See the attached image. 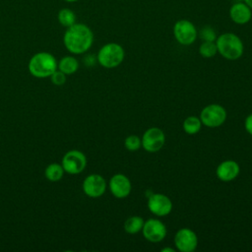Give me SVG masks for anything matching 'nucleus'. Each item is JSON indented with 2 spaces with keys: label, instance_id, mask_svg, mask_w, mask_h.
I'll return each instance as SVG.
<instances>
[{
  "label": "nucleus",
  "instance_id": "1",
  "mask_svg": "<svg viewBox=\"0 0 252 252\" xmlns=\"http://www.w3.org/2000/svg\"><path fill=\"white\" fill-rule=\"evenodd\" d=\"M94 42V33L90 27L82 23H75L66 29L63 35V43L72 54L87 52Z\"/></svg>",
  "mask_w": 252,
  "mask_h": 252
},
{
  "label": "nucleus",
  "instance_id": "2",
  "mask_svg": "<svg viewBox=\"0 0 252 252\" xmlns=\"http://www.w3.org/2000/svg\"><path fill=\"white\" fill-rule=\"evenodd\" d=\"M28 68L33 77L43 79L50 77L57 70V61L51 53L41 51L32 56Z\"/></svg>",
  "mask_w": 252,
  "mask_h": 252
},
{
  "label": "nucleus",
  "instance_id": "3",
  "mask_svg": "<svg viewBox=\"0 0 252 252\" xmlns=\"http://www.w3.org/2000/svg\"><path fill=\"white\" fill-rule=\"evenodd\" d=\"M215 42L218 52L227 60H237L243 54V42L235 33L224 32L219 35Z\"/></svg>",
  "mask_w": 252,
  "mask_h": 252
},
{
  "label": "nucleus",
  "instance_id": "4",
  "mask_svg": "<svg viewBox=\"0 0 252 252\" xmlns=\"http://www.w3.org/2000/svg\"><path fill=\"white\" fill-rule=\"evenodd\" d=\"M125 57L124 48L116 42H108L100 47L96 60L100 66L111 69L119 66Z\"/></svg>",
  "mask_w": 252,
  "mask_h": 252
},
{
  "label": "nucleus",
  "instance_id": "5",
  "mask_svg": "<svg viewBox=\"0 0 252 252\" xmlns=\"http://www.w3.org/2000/svg\"><path fill=\"white\" fill-rule=\"evenodd\" d=\"M226 110L223 106L217 103H212L205 106L200 113V119L203 125L209 128H217L226 120Z\"/></svg>",
  "mask_w": 252,
  "mask_h": 252
},
{
  "label": "nucleus",
  "instance_id": "6",
  "mask_svg": "<svg viewBox=\"0 0 252 252\" xmlns=\"http://www.w3.org/2000/svg\"><path fill=\"white\" fill-rule=\"evenodd\" d=\"M61 164L65 172L76 175L81 173L86 168L87 158L81 151L71 150L63 156Z\"/></svg>",
  "mask_w": 252,
  "mask_h": 252
},
{
  "label": "nucleus",
  "instance_id": "7",
  "mask_svg": "<svg viewBox=\"0 0 252 252\" xmlns=\"http://www.w3.org/2000/svg\"><path fill=\"white\" fill-rule=\"evenodd\" d=\"M173 35L180 44L190 45L196 40L198 32L193 23L188 20H179L174 24Z\"/></svg>",
  "mask_w": 252,
  "mask_h": 252
},
{
  "label": "nucleus",
  "instance_id": "8",
  "mask_svg": "<svg viewBox=\"0 0 252 252\" xmlns=\"http://www.w3.org/2000/svg\"><path fill=\"white\" fill-rule=\"evenodd\" d=\"M142 147L149 153H157L165 143V135L158 127H151L145 131L141 139Z\"/></svg>",
  "mask_w": 252,
  "mask_h": 252
},
{
  "label": "nucleus",
  "instance_id": "9",
  "mask_svg": "<svg viewBox=\"0 0 252 252\" xmlns=\"http://www.w3.org/2000/svg\"><path fill=\"white\" fill-rule=\"evenodd\" d=\"M174 244L180 252H193L198 246V236L189 227H182L174 235Z\"/></svg>",
  "mask_w": 252,
  "mask_h": 252
},
{
  "label": "nucleus",
  "instance_id": "10",
  "mask_svg": "<svg viewBox=\"0 0 252 252\" xmlns=\"http://www.w3.org/2000/svg\"><path fill=\"white\" fill-rule=\"evenodd\" d=\"M143 236L150 242H160L166 236L165 224L158 219H149L144 222L142 228Z\"/></svg>",
  "mask_w": 252,
  "mask_h": 252
},
{
  "label": "nucleus",
  "instance_id": "11",
  "mask_svg": "<svg viewBox=\"0 0 252 252\" xmlns=\"http://www.w3.org/2000/svg\"><path fill=\"white\" fill-rule=\"evenodd\" d=\"M82 188L88 197L98 198L102 196L106 190V181L101 175L92 173L84 179Z\"/></svg>",
  "mask_w": 252,
  "mask_h": 252
},
{
  "label": "nucleus",
  "instance_id": "12",
  "mask_svg": "<svg viewBox=\"0 0 252 252\" xmlns=\"http://www.w3.org/2000/svg\"><path fill=\"white\" fill-rule=\"evenodd\" d=\"M148 209L150 212L158 217H165L170 214L172 210V202L164 194L154 193L149 196Z\"/></svg>",
  "mask_w": 252,
  "mask_h": 252
},
{
  "label": "nucleus",
  "instance_id": "13",
  "mask_svg": "<svg viewBox=\"0 0 252 252\" xmlns=\"http://www.w3.org/2000/svg\"><path fill=\"white\" fill-rule=\"evenodd\" d=\"M108 187L111 194L117 199H123L128 197L132 190V184L130 179L122 173H116L111 176L108 182Z\"/></svg>",
  "mask_w": 252,
  "mask_h": 252
},
{
  "label": "nucleus",
  "instance_id": "14",
  "mask_svg": "<svg viewBox=\"0 0 252 252\" xmlns=\"http://www.w3.org/2000/svg\"><path fill=\"white\" fill-rule=\"evenodd\" d=\"M240 172V166L239 164L232 159H226L221 161L216 170L217 177L223 181V182H229L235 179Z\"/></svg>",
  "mask_w": 252,
  "mask_h": 252
},
{
  "label": "nucleus",
  "instance_id": "15",
  "mask_svg": "<svg viewBox=\"0 0 252 252\" xmlns=\"http://www.w3.org/2000/svg\"><path fill=\"white\" fill-rule=\"evenodd\" d=\"M229 17L235 24L244 25L251 20V9L243 2H237L232 4L229 9Z\"/></svg>",
  "mask_w": 252,
  "mask_h": 252
},
{
  "label": "nucleus",
  "instance_id": "16",
  "mask_svg": "<svg viewBox=\"0 0 252 252\" xmlns=\"http://www.w3.org/2000/svg\"><path fill=\"white\" fill-rule=\"evenodd\" d=\"M57 68L65 75H72L78 71L79 62L74 56H64L59 62H57Z\"/></svg>",
  "mask_w": 252,
  "mask_h": 252
},
{
  "label": "nucleus",
  "instance_id": "17",
  "mask_svg": "<svg viewBox=\"0 0 252 252\" xmlns=\"http://www.w3.org/2000/svg\"><path fill=\"white\" fill-rule=\"evenodd\" d=\"M144 219L139 216H132L129 217L124 221V230L129 234H135L142 231L144 225Z\"/></svg>",
  "mask_w": 252,
  "mask_h": 252
},
{
  "label": "nucleus",
  "instance_id": "18",
  "mask_svg": "<svg viewBox=\"0 0 252 252\" xmlns=\"http://www.w3.org/2000/svg\"><path fill=\"white\" fill-rule=\"evenodd\" d=\"M64 172L65 171L63 169L62 164L53 162L46 166L44 170V175L50 182H57L63 177Z\"/></svg>",
  "mask_w": 252,
  "mask_h": 252
},
{
  "label": "nucleus",
  "instance_id": "19",
  "mask_svg": "<svg viewBox=\"0 0 252 252\" xmlns=\"http://www.w3.org/2000/svg\"><path fill=\"white\" fill-rule=\"evenodd\" d=\"M57 19L59 24L64 28H69L76 23V14L70 8H62L57 14Z\"/></svg>",
  "mask_w": 252,
  "mask_h": 252
},
{
  "label": "nucleus",
  "instance_id": "20",
  "mask_svg": "<svg viewBox=\"0 0 252 252\" xmlns=\"http://www.w3.org/2000/svg\"><path fill=\"white\" fill-rule=\"evenodd\" d=\"M202 122L200 117L197 116H188L185 118L182 124L183 130L188 134V135H195L197 134L201 128H202Z\"/></svg>",
  "mask_w": 252,
  "mask_h": 252
},
{
  "label": "nucleus",
  "instance_id": "21",
  "mask_svg": "<svg viewBox=\"0 0 252 252\" xmlns=\"http://www.w3.org/2000/svg\"><path fill=\"white\" fill-rule=\"evenodd\" d=\"M218 52V48L215 41H204L199 46V53L205 58H212Z\"/></svg>",
  "mask_w": 252,
  "mask_h": 252
},
{
  "label": "nucleus",
  "instance_id": "22",
  "mask_svg": "<svg viewBox=\"0 0 252 252\" xmlns=\"http://www.w3.org/2000/svg\"><path fill=\"white\" fill-rule=\"evenodd\" d=\"M124 146L129 152H136L142 147L141 138L137 135H129L124 141Z\"/></svg>",
  "mask_w": 252,
  "mask_h": 252
},
{
  "label": "nucleus",
  "instance_id": "23",
  "mask_svg": "<svg viewBox=\"0 0 252 252\" xmlns=\"http://www.w3.org/2000/svg\"><path fill=\"white\" fill-rule=\"evenodd\" d=\"M200 36L204 41H216L217 36L213 28L205 27L200 32Z\"/></svg>",
  "mask_w": 252,
  "mask_h": 252
},
{
  "label": "nucleus",
  "instance_id": "24",
  "mask_svg": "<svg viewBox=\"0 0 252 252\" xmlns=\"http://www.w3.org/2000/svg\"><path fill=\"white\" fill-rule=\"evenodd\" d=\"M50 79H51V82L53 85L55 86H62L65 84L66 82V75L61 72L60 70H56L51 76H50Z\"/></svg>",
  "mask_w": 252,
  "mask_h": 252
},
{
  "label": "nucleus",
  "instance_id": "25",
  "mask_svg": "<svg viewBox=\"0 0 252 252\" xmlns=\"http://www.w3.org/2000/svg\"><path fill=\"white\" fill-rule=\"evenodd\" d=\"M244 128L246 130V132L252 136V113L249 114L244 121Z\"/></svg>",
  "mask_w": 252,
  "mask_h": 252
},
{
  "label": "nucleus",
  "instance_id": "26",
  "mask_svg": "<svg viewBox=\"0 0 252 252\" xmlns=\"http://www.w3.org/2000/svg\"><path fill=\"white\" fill-rule=\"evenodd\" d=\"M174 251H175V249L170 248V247H166V248L161 249V252H174Z\"/></svg>",
  "mask_w": 252,
  "mask_h": 252
},
{
  "label": "nucleus",
  "instance_id": "27",
  "mask_svg": "<svg viewBox=\"0 0 252 252\" xmlns=\"http://www.w3.org/2000/svg\"><path fill=\"white\" fill-rule=\"evenodd\" d=\"M244 3H245L250 9H252V0H244Z\"/></svg>",
  "mask_w": 252,
  "mask_h": 252
},
{
  "label": "nucleus",
  "instance_id": "28",
  "mask_svg": "<svg viewBox=\"0 0 252 252\" xmlns=\"http://www.w3.org/2000/svg\"><path fill=\"white\" fill-rule=\"evenodd\" d=\"M63 1H65V2H69V3H72V2H77V1H79V0H63Z\"/></svg>",
  "mask_w": 252,
  "mask_h": 252
}]
</instances>
